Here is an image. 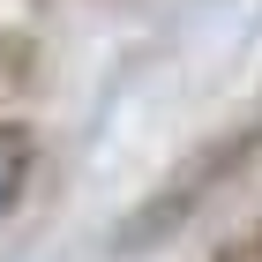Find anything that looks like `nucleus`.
<instances>
[{"label":"nucleus","mask_w":262,"mask_h":262,"mask_svg":"<svg viewBox=\"0 0 262 262\" xmlns=\"http://www.w3.org/2000/svg\"><path fill=\"white\" fill-rule=\"evenodd\" d=\"M255 158H262V105H247L240 120H225L217 135H202L195 150H187V158L172 165L120 225H113V255H150V247H165L187 217H202L232 180H247Z\"/></svg>","instance_id":"obj_1"},{"label":"nucleus","mask_w":262,"mask_h":262,"mask_svg":"<svg viewBox=\"0 0 262 262\" xmlns=\"http://www.w3.org/2000/svg\"><path fill=\"white\" fill-rule=\"evenodd\" d=\"M23 180H30V142H23V135H8V127H0V217L15 210V195H23Z\"/></svg>","instance_id":"obj_2"},{"label":"nucleus","mask_w":262,"mask_h":262,"mask_svg":"<svg viewBox=\"0 0 262 262\" xmlns=\"http://www.w3.org/2000/svg\"><path fill=\"white\" fill-rule=\"evenodd\" d=\"M210 262H262V217H247V225H232L217 247H210Z\"/></svg>","instance_id":"obj_3"}]
</instances>
